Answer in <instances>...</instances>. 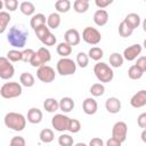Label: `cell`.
<instances>
[{
	"instance_id": "44",
	"label": "cell",
	"mask_w": 146,
	"mask_h": 146,
	"mask_svg": "<svg viewBox=\"0 0 146 146\" xmlns=\"http://www.w3.org/2000/svg\"><path fill=\"white\" fill-rule=\"evenodd\" d=\"M5 8L8 9L9 11H15L18 7V1L17 0H5Z\"/></svg>"
},
{
	"instance_id": "20",
	"label": "cell",
	"mask_w": 146,
	"mask_h": 146,
	"mask_svg": "<svg viewBox=\"0 0 146 146\" xmlns=\"http://www.w3.org/2000/svg\"><path fill=\"white\" fill-rule=\"evenodd\" d=\"M46 22H47L46 16H44L43 14L39 13V14H35V15L32 16V18H31V21H30V25H31V27L35 31L36 29H39V27L46 25Z\"/></svg>"
},
{
	"instance_id": "39",
	"label": "cell",
	"mask_w": 146,
	"mask_h": 146,
	"mask_svg": "<svg viewBox=\"0 0 146 146\" xmlns=\"http://www.w3.org/2000/svg\"><path fill=\"white\" fill-rule=\"evenodd\" d=\"M35 35H36V38L40 40V41H42L49 33H50V29L47 26V25H43V26H41V27H39V29H36L35 31Z\"/></svg>"
},
{
	"instance_id": "35",
	"label": "cell",
	"mask_w": 146,
	"mask_h": 146,
	"mask_svg": "<svg viewBox=\"0 0 146 146\" xmlns=\"http://www.w3.org/2000/svg\"><path fill=\"white\" fill-rule=\"evenodd\" d=\"M75 63H76V65H79V66L82 67V68L87 67L88 64H89V56H88V54H86V52H83V51L78 52Z\"/></svg>"
},
{
	"instance_id": "33",
	"label": "cell",
	"mask_w": 146,
	"mask_h": 146,
	"mask_svg": "<svg viewBox=\"0 0 146 146\" xmlns=\"http://www.w3.org/2000/svg\"><path fill=\"white\" fill-rule=\"evenodd\" d=\"M90 94L94 96V97H100L105 94V86L100 82H97V83H94L91 87H90Z\"/></svg>"
},
{
	"instance_id": "27",
	"label": "cell",
	"mask_w": 146,
	"mask_h": 146,
	"mask_svg": "<svg viewBox=\"0 0 146 146\" xmlns=\"http://www.w3.org/2000/svg\"><path fill=\"white\" fill-rule=\"evenodd\" d=\"M39 138H40V140H41L42 143H44V144H49V143H51V141L54 140L55 135H54V131H52L51 129L46 128V129H42V130L40 131V133H39Z\"/></svg>"
},
{
	"instance_id": "15",
	"label": "cell",
	"mask_w": 146,
	"mask_h": 146,
	"mask_svg": "<svg viewBox=\"0 0 146 146\" xmlns=\"http://www.w3.org/2000/svg\"><path fill=\"white\" fill-rule=\"evenodd\" d=\"M105 108L111 114H116L121 111V100L116 97H110L105 102Z\"/></svg>"
},
{
	"instance_id": "31",
	"label": "cell",
	"mask_w": 146,
	"mask_h": 146,
	"mask_svg": "<svg viewBox=\"0 0 146 146\" xmlns=\"http://www.w3.org/2000/svg\"><path fill=\"white\" fill-rule=\"evenodd\" d=\"M88 56H89V58H91L92 60L98 62V60H100V59L103 58V56H104V51H103V49L99 48V47H92V48L89 49V51H88Z\"/></svg>"
},
{
	"instance_id": "45",
	"label": "cell",
	"mask_w": 146,
	"mask_h": 146,
	"mask_svg": "<svg viewBox=\"0 0 146 146\" xmlns=\"http://www.w3.org/2000/svg\"><path fill=\"white\" fill-rule=\"evenodd\" d=\"M137 67H139L144 73L146 72V56H139L137 58V62L135 64Z\"/></svg>"
},
{
	"instance_id": "37",
	"label": "cell",
	"mask_w": 146,
	"mask_h": 146,
	"mask_svg": "<svg viewBox=\"0 0 146 146\" xmlns=\"http://www.w3.org/2000/svg\"><path fill=\"white\" fill-rule=\"evenodd\" d=\"M132 30L122 21L121 23H120V25H119V34L122 36V38H128V36H130L131 34H132Z\"/></svg>"
},
{
	"instance_id": "48",
	"label": "cell",
	"mask_w": 146,
	"mask_h": 146,
	"mask_svg": "<svg viewBox=\"0 0 146 146\" xmlns=\"http://www.w3.org/2000/svg\"><path fill=\"white\" fill-rule=\"evenodd\" d=\"M88 146H104V141L99 137H94V138L90 139Z\"/></svg>"
},
{
	"instance_id": "10",
	"label": "cell",
	"mask_w": 146,
	"mask_h": 146,
	"mask_svg": "<svg viewBox=\"0 0 146 146\" xmlns=\"http://www.w3.org/2000/svg\"><path fill=\"white\" fill-rule=\"evenodd\" d=\"M15 68L7 57H0V78L2 80H9L14 76Z\"/></svg>"
},
{
	"instance_id": "17",
	"label": "cell",
	"mask_w": 146,
	"mask_h": 146,
	"mask_svg": "<svg viewBox=\"0 0 146 146\" xmlns=\"http://www.w3.org/2000/svg\"><path fill=\"white\" fill-rule=\"evenodd\" d=\"M92 19L97 26H104L108 22V13L105 9H97L94 14Z\"/></svg>"
},
{
	"instance_id": "3",
	"label": "cell",
	"mask_w": 146,
	"mask_h": 146,
	"mask_svg": "<svg viewBox=\"0 0 146 146\" xmlns=\"http://www.w3.org/2000/svg\"><path fill=\"white\" fill-rule=\"evenodd\" d=\"M94 73L97 78V80L100 83H107L111 82L114 78V72L111 66H108L106 63L98 62L94 66Z\"/></svg>"
},
{
	"instance_id": "5",
	"label": "cell",
	"mask_w": 146,
	"mask_h": 146,
	"mask_svg": "<svg viewBox=\"0 0 146 146\" xmlns=\"http://www.w3.org/2000/svg\"><path fill=\"white\" fill-rule=\"evenodd\" d=\"M56 68H57V73L63 75V76H67V75H72L75 73L76 71V63L66 57V58H60L58 62H57V65H56Z\"/></svg>"
},
{
	"instance_id": "9",
	"label": "cell",
	"mask_w": 146,
	"mask_h": 146,
	"mask_svg": "<svg viewBox=\"0 0 146 146\" xmlns=\"http://www.w3.org/2000/svg\"><path fill=\"white\" fill-rule=\"evenodd\" d=\"M36 76L41 82L50 83V82H52L55 80L56 73H55V70L51 66L43 65V66H41V67H39L36 70Z\"/></svg>"
},
{
	"instance_id": "29",
	"label": "cell",
	"mask_w": 146,
	"mask_h": 146,
	"mask_svg": "<svg viewBox=\"0 0 146 146\" xmlns=\"http://www.w3.org/2000/svg\"><path fill=\"white\" fill-rule=\"evenodd\" d=\"M73 8L78 14H83L89 9L88 0H75L73 2Z\"/></svg>"
},
{
	"instance_id": "47",
	"label": "cell",
	"mask_w": 146,
	"mask_h": 146,
	"mask_svg": "<svg viewBox=\"0 0 146 146\" xmlns=\"http://www.w3.org/2000/svg\"><path fill=\"white\" fill-rule=\"evenodd\" d=\"M112 2H113V0H96V1H95V5H96L99 9H104V8H106L107 6H110Z\"/></svg>"
},
{
	"instance_id": "8",
	"label": "cell",
	"mask_w": 146,
	"mask_h": 146,
	"mask_svg": "<svg viewBox=\"0 0 146 146\" xmlns=\"http://www.w3.org/2000/svg\"><path fill=\"white\" fill-rule=\"evenodd\" d=\"M71 119L65 114H55L51 119V125L56 131L64 132L68 130Z\"/></svg>"
},
{
	"instance_id": "53",
	"label": "cell",
	"mask_w": 146,
	"mask_h": 146,
	"mask_svg": "<svg viewBox=\"0 0 146 146\" xmlns=\"http://www.w3.org/2000/svg\"><path fill=\"white\" fill-rule=\"evenodd\" d=\"M143 46H144V48H145V49H146V39H145V40H144V43H143Z\"/></svg>"
},
{
	"instance_id": "1",
	"label": "cell",
	"mask_w": 146,
	"mask_h": 146,
	"mask_svg": "<svg viewBox=\"0 0 146 146\" xmlns=\"http://www.w3.org/2000/svg\"><path fill=\"white\" fill-rule=\"evenodd\" d=\"M29 38V32L22 27V26H17L14 25L9 29V32L7 34V40L9 42V44L14 48H23L26 44Z\"/></svg>"
},
{
	"instance_id": "26",
	"label": "cell",
	"mask_w": 146,
	"mask_h": 146,
	"mask_svg": "<svg viewBox=\"0 0 146 146\" xmlns=\"http://www.w3.org/2000/svg\"><path fill=\"white\" fill-rule=\"evenodd\" d=\"M60 16L58 13H51L48 17H47V26L49 29H52V30H56L59 25H60Z\"/></svg>"
},
{
	"instance_id": "36",
	"label": "cell",
	"mask_w": 146,
	"mask_h": 146,
	"mask_svg": "<svg viewBox=\"0 0 146 146\" xmlns=\"http://www.w3.org/2000/svg\"><path fill=\"white\" fill-rule=\"evenodd\" d=\"M7 58L10 62H19V60H23V51H19V50H16V49L9 50L7 52Z\"/></svg>"
},
{
	"instance_id": "6",
	"label": "cell",
	"mask_w": 146,
	"mask_h": 146,
	"mask_svg": "<svg viewBox=\"0 0 146 146\" xmlns=\"http://www.w3.org/2000/svg\"><path fill=\"white\" fill-rule=\"evenodd\" d=\"M50 59H51V55H50L49 49H47L46 47H41L35 51V54H34V56H33V58H32L30 64L33 67H38L39 68V67L46 65V63L50 62Z\"/></svg>"
},
{
	"instance_id": "40",
	"label": "cell",
	"mask_w": 146,
	"mask_h": 146,
	"mask_svg": "<svg viewBox=\"0 0 146 146\" xmlns=\"http://www.w3.org/2000/svg\"><path fill=\"white\" fill-rule=\"evenodd\" d=\"M81 130V123L79 120L76 119H71V122H70V127H68V131L72 132V133H76Z\"/></svg>"
},
{
	"instance_id": "14",
	"label": "cell",
	"mask_w": 146,
	"mask_h": 146,
	"mask_svg": "<svg viewBox=\"0 0 146 146\" xmlns=\"http://www.w3.org/2000/svg\"><path fill=\"white\" fill-rule=\"evenodd\" d=\"M64 39H65V42H67L70 46H78L81 41V36H80V33L78 30L75 29H70L65 32L64 34Z\"/></svg>"
},
{
	"instance_id": "21",
	"label": "cell",
	"mask_w": 146,
	"mask_h": 146,
	"mask_svg": "<svg viewBox=\"0 0 146 146\" xmlns=\"http://www.w3.org/2000/svg\"><path fill=\"white\" fill-rule=\"evenodd\" d=\"M74 106H75L74 100L71 97H63L59 100V110L63 113H70L74 108Z\"/></svg>"
},
{
	"instance_id": "13",
	"label": "cell",
	"mask_w": 146,
	"mask_h": 146,
	"mask_svg": "<svg viewBox=\"0 0 146 146\" xmlns=\"http://www.w3.org/2000/svg\"><path fill=\"white\" fill-rule=\"evenodd\" d=\"M130 105L135 108H140L146 105V90L137 91L130 99Z\"/></svg>"
},
{
	"instance_id": "24",
	"label": "cell",
	"mask_w": 146,
	"mask_h": 146,
	"mask_svg": "<svg viewBox=\"0 0 146 146\" xmlns=\"http://www.w3.org/2000/svg\"><path fill=\"white\" fill-rule=\"evenodd\" d=\"M43 108L49 113H55L56 111L59 110V102H57L52 97L46 98V100L43 102Z\"/></svg>"
},
{
	"instance_id": "41",
	"label": "cell",
	"mask_w": 146,
	"mask_h": 146,
	"mask_svg": "<svg viewBox=\"0 0 146 146\" xmlns=\"http://www.w3.org/2000/svg\"><path fill=\"white\" fill-rule=\"evenodd\" d=\"M42 44H44V46H48V47H51V46H55L56 44V42H57V39H56V36L50 32L42 41Z\"/></svg>"
},
{
	"instance_id": "51",
	"label": "cell",
	"mask_w": 146,
	"mask_h": 146,
	"mask_svg": "<svg viewBox=\"0 0 146 146\" xmlns=\"http://www.w3.org/2000/svg\"><path fill=\"white\" fill-rule=\"evenodd\" d=\"M143 30L146 32V18L144 19V22H143Z\"/></svg>"
},
{
	"instance_id": "18",
	"label": "cell",
	"mask_w": 146,
	"mask_h": 146,
	"mask_svg": "<svg viewBox=\"0 0 146 146\" xmlns=\"http://www.w3.org/2000/svg\"><path fill=\"white\" fill-rule=\"evenodd\" d=\"M42 112L36 107H32L27 111V121L32 124H38L42 121Z\"/></svg>"
},
{
	"instance_id": "16",
	"label": "cell",
	"mask_w": 146,
	"mask_h": 146,
	"mask_svg": "<svg viewBox=\"0 0 146 146\" xmlns=\"http://www.w3.org/2000/svg\"><path fill=\"white\" fill-rule=\"evenodd\" d=\"M82 110L88 115H94L98 110V104L92 97H88L82 103Z\"/></svg>"
},
{
	"instance_id": "43",
	"label": "cell",
	"mask_w": 146,
	"mask_h": 146,
	"mask_svg": "<svg viewBox=\"0 0 146 146\" xmlns=\"http://www.w3.org/2000/svg\"><path fill=\"white\" fill-rule=\"evenodd\" d=\"M34 54H35V51H34L33 49H31V48L23 50V62H25V63H31V60H32Z\"/></svg>"
},
{
	"instance_id": "7",
	"label": "cell",
	"mask_w": 146,
	"mask_h": 146,
	"mask_svg": "<svg viewBox=\"0 0 146 146\" xmlns=\"http://www.w3.org/2000/svg\"><path fill=\"white\" fill-rule=\"evenodd\" d=\"M82 39L84 42H87L88 44H92L96 46L102 40V34L100 32L96 29V27H91V26H87L84 27V30L82 31Z\"/></svg>"
},
{
	"instance_id": "2",
	"label": "cell",
	"mask_w": 146,
	"mask_h": 146,
	"mask_svg": "<svg viewBox=\"0 0 146 146\" xmlns=\"http://www.w3.org/2000/svg\"><path fill=\"white\" fill-rule=\"evenodd\" d=\"M3 122L7 128L14 131H22L26 127V119L23 114L17 112H9L5 115Z\"/></svg>"
},
{
	"instance_id": "23",
	"label": "cell",
	"mask_w": 146,
	"mask_h": 146,
	"mask_svg": "<svg viewBox=\"0 0 146 146\" xmlns=\"http://www.w3.org/2000/svg\"><path fill=\"white\" fill-rule=\"evenodd\" d=\"M56 51H57V54H58L62 58H66V57H68V56L71 55V52H72V46H70V44H68L67 42H65V41L59 42L58 46H57V48H56Z\"/></svg>"
},
{
	"instance_id": "49",
	"label": "cell",
	"mask_w": 146,
	"mask_h": 146,
	"mask_svg": "<svg viewBox=\"0 0 146 146\" xmlns=\"http://www.w3.org/2000/svg\"><path fill=\"white\" fill-rule=\"evenodd\" d=\"M121 145H122V143L119 141L117 139L113 138V137H111V138L106 141V146H121Z\"/></svg>"
},
{
	"instance_id": "50",
	"label": "cell",
	"mask_w": 146,
	"mask_h": 146,
	"mask_svg": "<svg viewBox=\"0 0 146 146\" xmlns=\"http://www.w3.org/2000/svg\"><path fill=\"white\" fill-rule=\"evenodd\" d=\"M140 139L143 140V143L146 144V129H144V130L141 131V133H140Z\"/></svg>"
},
{
	"instance_id": "22",
	"label": "cell",
	"mask_w": 146,
	"mask_h": 146,
	"mask_svg": "<svg viewBox=\"0 0 146 146\" xmlns=\"http://www.w3.org/2000/svg\"><path fill=\"white\" fill-rule=\"evenodd\" d=\"M19 82L22 86L26 87V88H31L34 86L35 83V79L33 76L32 73L30 72H23L21 75H19Z\"/></svg>"
},
{
	"instance_id": "28",
	"label": "cell",
	"mask_w": 146,
	"mask_h": 146,
	"mask_svg": "<svg viewBox=\"0 0 146 146\" xmlns=\"http://www.w3.org/2000/svg\"><path fill=\"white\" fill-rule=\"evenodd\" d=\"M123 62H124V58H123V55L119 54V52H113L111 54L110 56V64L112 67H121L123 65Z\"/></svg>"
},
{
	"instance_id": "11",
	"label": "cell",
	"mask_w": 146,
	"mask_h": 146,
	"mask_svg": "<svg viewBox=\"0 0 146 146\" xmlns=\"http://www.w3.org/2000/svg\"><path fill=\"white\" fill-rule=\"evenodd\" d=\"M127 133H128V125L123 121H119L114 123L112 128V137L117 139L119 141L123 143L127 139Z\"/></svg>"
},
{
	"instance_id": "19",
	"label": "cell",
	"mask_w": 146,
	"mask_h": 146,
	"mask_svg": "<svg viewBox=\"0 0 146 146\" xmlns=\"http://www.w3.org/2000/svg\"><path fill=\"white\" fill-rule=\"evenodd\" d=\"M123 22L133 31L135 29H137L140 25V17L136 13H130V14H128L125 16V18L123 19Z\"/></svg>"
},
{
	"instance_id": "12",
	"label": "cell",
	"mask_w": 146,
	"mask_h": 146,
	"mask_svg": "<svg viewBox=\"0 0 146 146\" xmlns=\"http://www.w3.org/2000/svg\"><path fill=\"white\" fill-rule=\"evenodd\" d=\"M141 50H143V47L138 43L129 46L128 48H125L123 50V58L128 62H132L141 54Z\"/></svg>"
},
{
	"instance_id": "38",
	"label": "cell",
	"mask_w": 146,
	"mask_h": 146,
	"mask_svg": "<svg viewBox=\"0 0 146 146\" xmlns=\"http://www.w3.org/2000/svg\"><path fill=\"white\" fill-rule=\"evenodd\" d=\"M58 144L59 146H73V137L67 133H62L58 137Z\"/></svg>"
},
{
	"instance_id": "30",
	"label": "cell",
	"mask_w": 146,
	"mask_h": 146,
	"mask_svg": "<svg viewBox=\"0 0 146 146\" xmlns=\"http://www.w3.org/2000/svg\"><path fill=\"white\" fill-rule=\"evenodd\" d=\"M71 5L70 0H57L55 2V8L57 13H67L71 9Z\"/></svg>"
},
{
	"instance_id": "46",
	"label": "cell",
	"mask_w": 146,
	"mask_h": 146,
	"mask_svg": "<svg viewBox=\"0 0 146 146\" xmlns=\"http://www.w3.org/2000/svg\"><path fill=\"white\" fill-rule=\"evenodd\" d=\"M137 124L143 130L146 129V112H144V113H141V114L138 115V117H137Z\"/></svg>"
},
{
	"instance_id": "25",
	"label": "cell",
	"mask_w": 146,
	"mask_h": 146,
	"mask_svg": "<svg viewBox=\"0 0 146 146\" xmlns=\"http://www.w3.org/2000/svg\"><path fill=\"white\" fill-rule=\"evenodd\" d=\"M19 10L23 15L25 16H33L35 15L34 11H35V6L31 2V1H23L21 5H19Z\"/></svg>"
},
{
	"instance_id": "42",
	"label": "cell",
	"mask_w": 146,
	"mask_h": 146,
	"mask_svg": "<svg viewBox=\"0 0 146 146\" xmlns=\"http://www.w3.org/2000/svg\"><path fill=\"white\" fill-rule=\"evenodd\" d=\"M9 146H26V143H25V139L21 136H15L10 139V143H9Z\"/></svg>"
},
{
	"instance_id": "34",
	"label": "cell",
	"mask_w": 146,
	"mask_h": 146,
	"mask_svg": "<svg viewBox=\"0 0 146 146\" xmlns=\"http://www.w3.org/2000/svg\"><path fill=\"white\" fill-rule=\"evenodd\" d=\"M143 74H144V72L139 67H137L136 65H131L128 70V76L131 80H139L143 76Z\"/></svg>"
},
{
	"instance_id": "52",
	"label": "cell",
	"mask_w": 146,
	"mask_h": 146,
	"mask_svg": "<svg viewBox=\"0 0 146 146\" xmlns=\"http://www.w3.org/2000/svg\"><path fill=\"white\" fill-rule=\"evenodd\" d=\"M74 146H88L87 144H84V143H76Z\"/></svg>"
},
{
	"instance_id": "32",
	"label": "cell",
	"mask_w": 146,
	"mask_h": 146,
	"mask_svg": "<svg viewBox=\"0 0 146 146\" xmlns=\"http://www.w3.org/2000/svg\"><path fill=\"white\" fill-rule=\"evenodd\" d=\"M11 17L7 11H0V33H3L10 22Z\"/></svg>"
},
{
	"instance_id": "4",
	"label": "cell",
	"mask_w": 146,
	"mask_h": 146,
	"mask_svg": "<svg viewBox=\"0 0 146 146\" xmlns=\"http://www.w3.org/2000/svg\"><path fill=\"white\" fill-rule=\"evenodd\" d=\"M22 84L18 82H6L0 88V95L2 98L10 99L22 95Z\"/></svg>"
}]
</instances>
